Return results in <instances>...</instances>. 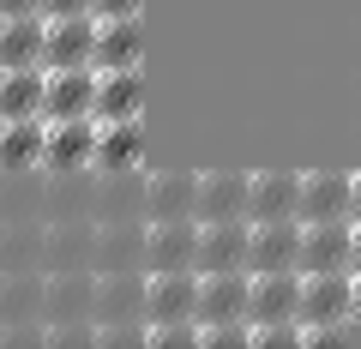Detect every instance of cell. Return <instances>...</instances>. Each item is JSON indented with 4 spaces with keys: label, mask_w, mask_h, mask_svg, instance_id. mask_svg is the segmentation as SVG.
I'll return each instance as SVG.
<instances>
[{
    "label": "cell",
    "mask_w": 361,
    "mask_h": 349,
    "mask_svg": "<svg viewBox=\"0 0 361 349\" xmlns=\"http://www.w3.org/2000/svg\"><path fill=\"white\" fill-rule=\"evenodd\" d=\"M253 271H211L199 283V325H223V319H253Z\"/></svg>",
    "instance_id": "10"
},
{
    "label": "cell",
    "mask_w": 361,
    "mask_h": 349,
    "mask_svg": "<svg viewBox=\"0 0 361 349\" xmlns=\"http://www.w3.org/2000/svg\"><path fill=\"white\" fill-rule=\"evenodd\" d=\"M199 271H151V289H145V313L151 325L163 319H199Z\"/></svg>",
    "instance_id": "12"
},
{
    "label": "cell",
    "mask_w": 361,
    "mask_h": 349,
    "mask_svg": "<svg viewBox=\"0 0 361 349\" xmlns=\"http://www.w3.org/2000/svg\"><path fill=\"white\" fill-rule=\"evenodd\" d=\"M301 271H253V325H277V319H301Z\"/></svg>",
    "instance_id": "16"
},
{
    "label": "cell",
    "mask_w": 361,
    "mask_h": 349,
    "mask_svg": "<svg viewBox=\"0 0 361 349\" xmlns=\"http://www.w3.org/2000/svg\"><path fill=\"white\" fill-rule=\"evenodd\" d=\"M247 259H253V217L205 223V235H199V277H211V271H247Z\"/></svg>",
    "instance_id": "5"
},
{
    "label": "cell",
    "mask_w": 361,
    "mask_h": 349,
    "mask_svg": "<svg viewBox=\"0 0 361 349\" xmlns=\"http://www.w3.org/2000/svg\"><path fill=\"white\" fill-rule=\"evenodd\" d=\"M253 205V175L241 169H211L199 175V223H235Z\"/></svg>",
    "instance_id": "8"
},
{
    "label": "cell",
    "mask_w": 361,
    "mask_h": 349,
    "mask_svg": "<svg viewBox=\"0 0 361 349\" xmlns=\"http://www.w3.org/2000/svg\"><path fill=\"white\" fill-rule=\"evenodd\" d=\"M349 259H355V217L307 223V241H301V271H349Z\"/></svg>",
    "instance_id": "13"
},
{
    "label": "cell",
    "mask_w": 361,
    "mask_h": 349,
    "mask_svg": "<svg viewBox=\"0 0 361 349\" xmlns=\"http://www.w3.org/2000/svg\"><path fill=\"white\" fill-rule=\"evenodd\" d=\"M139 61H145V25H139V13L97 18V73H109V66H139Z\"/></svg>",
    "instance_id": "22"
},
{
    "label": "cell",
    "mask_w": 361,
    "mask_h": 349,
    "mask_svg": "<svg viewBox=\"0 0 361 349\" xmlns=\"http://www.w3.org/2000/svg\"><path fill=\"white\" fill-rule=\"evenodd\" d=\"M145 235L151 217H109L97 241V271H145Z\"/></svg>",
    "instance_id": "15"
},
{
    "label": "cell",
    "mask_w": 361,
    "mask_h": 349,
    "mask_svg": "<svg viewBox=\"0 0 361 349\" xmlns=\"http://www.w3.org/2000/svg\"><path fill=\"white\" fill-rule=\"evenodd\" d=\"M42 151H49V121H42V115L0 121V175H25V169H42Z\"/></svg>",
    "instance_id": "18"
},
{
    "label": "cell",
    "mask_w": 361,
    "mask_h": 349,
    "mask_svg": "<svg viewBox=\"0 0 361 349\" xmlns=\"http://www.w3.org/2000/svg\"><path fill=\"white\" fill-rule=\"evenodd\" d=\"M0 271H49V229L42 223H0Z\"/></svg>",
    "instance_id": "24"
},
{
    "label": "cell",
    "mask_w": 361,
    "mask_h": 349,
    "mask_svg": "<svg viewBox=\"0 0 361 349\" xmlns=\"http://www.w3.org/2000/svg\"><path fill=\"white\" fill-rule=\"evenodd\" d=\"M97 157H90V175H133L145 157V127L139 121H97Z\"/></svg>",
    "instance_id": "17"
},
{
    "label": "cell",
    "mask_w": 361,
    "mask_h": 349,
    "mask_svg": "<svg viewBox=\"0 0 361 349\" xmlns=\"http://www.w3.org/2000/svg\"><path fill=\"white\" fill-rule=\"evenodd\" d=\"M97 115H73V121H49V151H42V169L49 175H85L90 157H97Z\"/></svg>",
    "instance_id": "3"
},
{
    "label": "cell",
    "mask_w": 361,
    "mask_h": 349,
    "mask_svg": "<svg viewBox=\"0 0 361 349\" xmlns=\"http://www.w3.org/2000/svg\"><path fill=\"white\" fill-rule=\"evenodd\" d=\"M349 199H355V175H337V169H313V175H301V223H337V217H349Z\"/></svg>",
    "instance_id": "14"
},
{
    "label": "cell",
    "mask_w": 361,
    "mask_h": 349,
    "mask_svg": "<svg viewBox=\"0 0 361 349\" xmlns=\"http://www.w3.org/2000/svg\"><path fill=\"white\" fill-rule=\"evenodd\" d=\"M97 18H127V13H145V0H90Z\"/></svg>",
    "instance_id": "25"
},
{
    "label": "cell",
    "mask_w": 361,
    "mask_h": 349,
    "mask_svg": "<svg viewBox=\"0 0 361 349\" xmlns=\"http://www.w3.org/2000/svg\"><path fill=\"white\" fill-rule=\"evenodd\" d=\"M145 217H199V175L193 169H157L145 175Z\"/></svg>",
    "instance_id": "9"
},
{
    "label": "cell",
    "mask_w": 361,
    "mask_h": 349,
    "mask_svg": "<svg viewBox=\"0 0 361 349\" xmlns=\"http://www.w3.org/2000/svg\"><path fill=\"white\" fill-rule=\"evenodd\" d=\"M49 121L97 115V66H49V97H42Z\"/></svg>",
    "instance_id": "11"
},
{
    "label": "cell",
    "mask_w": 361,
    "mask_h": 349,
    "mask_svg": "<svg viewBox=\"0 0 361 349\" xmlns=\"http://www.w3.org/2000/svg\"><path fill=\"white\" fill-rule=\"evenodd\" d=\"M301 325L313 337H337L355 319V271H301Z\"/></svg>",
    "instance_id": "1"
},
{
    "label": "cell",
    "mask_w": 361,
    "mask_h": 349,
    "mask_svg": "<svg viewBox=\"0 0 361 349\" xmlns=\"http://www.w3.org/2000/svg\"><path fill=\"white\" fill-rule=\"evenodd\" d=\"M253 223H283V217H301V175L289 169H265L253 175V205H247Z\"/></svg>",
    "instance_id": "19"
},
{
    "label": "cell",
    "mask_w": 361,
    "mask_h": 349,
    "mask_svg": "<svg viewBox=\"0 0 361 349\" xmlns=\"http://www.w3.org/2000/svg\"><path fill=\"white\" fill-rule=\"evenodd\" d=\"M349 271H361V223H355V259H349Z\"/></svg>",
    "instance_id": "29"
},
{
    "label": "cell",
    "mask_w": 361,
    "mask_h": 349,
    "mask_svg": "<svg viewBox=\"0 0 361 349\" xmlns=\"http://www.w3.org/2000/svg\"><path fill=\"white\" fill-rule=\"evenodd\" d=\"M13 13H42V0H0V18H13Z\"/></svg>",
    "instance_id": "27"
},
{
    "label": "cell",
    "mask_w": 361,
    "mask_h": 349,
    "mask_svg": "<svg viewBox=\"0 0 361 349\" xmlns=\"http://www.w3.org/2000/svg\"><path fill=\"white\" fill-rule=\"evenodd\" d=\"M301 241H307V223L301 217L253 223V259H247V271H301Z\"/></svg>",
    "instance_id": "7"
},
{
    "label": "cell",
    "mask_w": 361,
    "mask_h": 349,
    "mask_svg": "<svg viewBox=\"0 0 361 349\" xmlns=\"http://www.w3.org/2000/svg\"><path fill=\"white\" fill-rule=\"evenodd\" d=\"M355 319H361V271H355Z\"/></svg>",
    "instance_id": "30"
},
{
    "label": "cell",
    "mask_w": 361,
    "mask_h": 349,
    "mask_svg": "<svg viewBox=\"0 0 361 349\" xmlns=\"http://www.w3.org/2000/svg\"><path fill=\"white\" fill-rule=\"evenodd\" d=\"M199 217H163L145 235V271H199Z\"/></svg>",
    "instance_id": "2"
},
{
    "label": "cell",
    "mask_w": 361,
    "mask_h": 349,
    "mask_svg": "<svg viewBox=\"0 0 361 349\" xmlns=\"http://www.w3.org/2000/svg\"><path fill=\"white\" fill-rule=\"evenodd\" d=\"M42 97H49V66H0V121L42 115Z\"/></svg>",
    "instance_id": "20"
},
{
    "label": "cell",
    "mask_w": 361,
    "mask_h": 349,
    "mask_svg": "<svg viewBox=\"0 0 361 349\" xmlns=\"http://www.w3.org/2000/svg\"><path fill=\"white\" fill-rule=\"evenodd\" d=\"M97 241L103 223H90L85 211L49 223V271H97Z\"/></svg>",
    "instance_id": "4"
},
{
    "label": "cell",
    "mask_w": 361,
    "mask_h": 349,
    "mask_svg": "<svg viewBox=\"0 0 361 349\" xmlns=\"http://www.w3.org/2000/svg\"><path fill=\"white\" fill-rule=\"evenodd\" d=\"M42 42H49V18L42 13L0 18V66H42Z\"/></svg>",
    "instance_id": "23"
},
{
    "label": "cell",
    "mask_w": 361,
    "mask_h": 349,
    "mask_svg": "<svg viewBox=\"0 0 361 349\" xmlns=\"http://www.w3.org/2000/svg\"><path fill=\"white\" fill-rule=\"evenodd\" d=\"M42 66H97V13H61V18H49Z\"/></svg>",
    "instance_id": "6"
},
{
    "label": "cell",
    "mask_w": 361,
    "mask_h": 349,
    "mask_svg": "<svg viewBox=\"0 0 361 349\" xmlns=\"http://www.w3.org/2000/svg\"><path fill=\"white\" fill-rule=\"evenodd\" d=\"M349 217L361 223V175H355V199H349Z\"/></svg>",
    "instance_id": "28"
},
{
    "label": "cell",
    "mask_w": 361,
    "mask_h": 349,
    "mask_svg": "<svg viewBox=\"0 0 361 349\" xmlns=\"http://www.w3.org/2000/svg\"><path fill=\"white\" fill-rule=\"evenodd\" d=\"M61 13H90V0H42V18H61Z\"/></svg>",
    "instance_id": "26"
},
{
    "label": "cell",
    "mask_w": 361,
    "mask_h": 349,
    "mask_svg": "<svg viewBox=\"0 0 361 349\" xmlns=\"http://www.w3.org/2000/svg\"><path fill=\"white\" fill-rule=\"evenodd\" d=\"M139 109H145L139 66H109V73H97V121H139Z\"/></svg>",
    "instance_id": "21"
}]
</instances>
